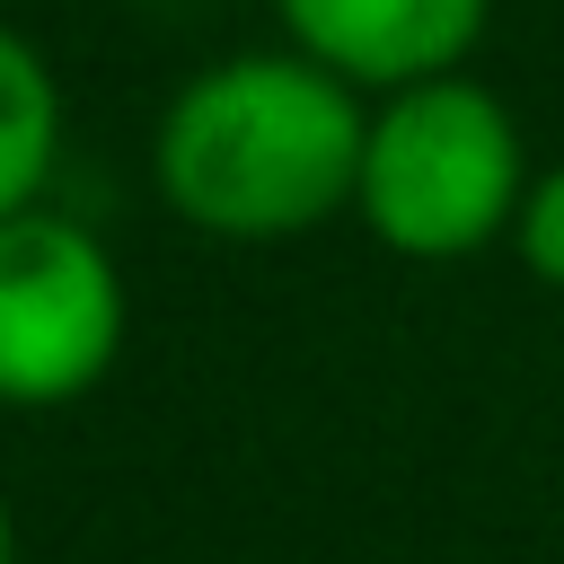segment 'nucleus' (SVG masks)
<instances>
[{
  "label": "nucleus",
  "instance_id": "obj_4",
  "mask_svg": "<svg viewBox=\"0 0 564 564\" xmlns=\"http://www.w3.org/2000/svg\"><path fill=\"white\" fill-rule=\"evenodd\" d=\"M282 35L344 70L352 88L388 97L405 79H432V70H458L494 18V0H273Z\"/></svg>",
  "mask_w": 564,
  "mask_h": 564
},
{
  "label": "nucleus",
  "instance_id": "obj_3",
  "mask_svg": "<svg viewBox=\"0 0 564 564\" xmlns=\"http://www.w3.org/2000/svg\"><path fill=\"white\" fill-rule=\"evenodd\" d=\"M132 300L106 238L70 212H9L0 220V405L44 414L88 397L123 352Z\"/></svg>",
  "mask_w": 564,
  "mask_h": 564
},
{
  "label": "nucleus",
  "instance_id": "obj_7",
  "mask_svg": "<svg viewBox=\"0 0 564 564\" xmlns=\"http://www.w3.org/2000/svg\"><path fill=\"white\" fill-rule=\"evenodd\" d=\"M0 564H18V520H9V494H0Z\"/></svg>",
  "mask_w": 564,
  "mask_h": 564
},
{
  "label": "nucleus",
  "instance_id": "obj_5",
  "mask_svg": "<svg viewBox=\"0 0 564 564\" xmlns=\"http://www.w3.org/2000/svg\"><path fill=\"white\" fill-rule=\"evenodd\" d=\"M62 167V79L53 62L0 18V220L35 212Z\"/></svg>",
  "mask_w": 564,
  "mask_h": 564
},
{
  "label": "nucleus",
  "instance_id": "obj_1",
  "mask_svg": "<svg viewBox=\"0 0 564 564\" xmlns=\"http://www.w3.org/2000/svg\"><path fill=\"white\" fill-rule=\"evenodd\" d=\"M361 132H370V106L344 70L308 62L300 44L229 53L167 97L150 176L185 229L229 247H273L352 212Z\"/></svg>",
  "mask_w": 564,
  "mask_h": 564
},
{
  "label": "nucleus",
  "instance_id": "obj_6",
  "mask_svg": "<svg viewBox=\"0 0 564 564\" xmlns=\"http://www.w3.org/2000/svg\"><path fill=\"white\" fill-rule=\"evenodd\" d=\"M511 247H520V264H529L538 282H555V291H564V159L529 176L520 220H511Z\"/></svg>",
  "mask_w": 564,
  "mask_h": 564
},
{
  "label": "nucleus",
  "instance_id": "obj_2",
  "mask_svg": "<svg viewBox=\"0 0 564 564\" xmlns=\"http://www.w3.org/2000/svg\"><path fill=\"white\" fill-rule=\"evenodd\" d=\"M520 194H529V141L485 79L432 70L370 106L352 220L388 256H405V264L485 256L494 238H511Z\"/></svg>",
  "mask_w": 564,
  "mask_h": 564
}]
</instances>
